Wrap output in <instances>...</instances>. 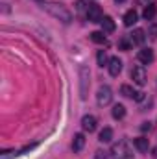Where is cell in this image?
<instances>
[{
	"label": "cell",
	"instance_id": "25",
	"mask_svg": "<svg viewBox=\"0 0 157 159\" xmlns=\"http://www.w3.org/2000/svg\"><path fill=\"white\" fill-rule=\"evenodd\" d=\"M154 156L157 157V148H154Z\"/></svg>",
	"mask_w": 157,
	"mask_h": 159
},
{
	"label": "cell",
	"instance_id": "9",
	"mask_svg": "<svg viewBox=\"0 0 157 159\" xmlns=\"http://www.w3.org/2000/svg\"><path fill=\"white\" fill-rule=\"evenodd\" d=\"M107 70H109L111 76H118L122 72V61L118 57H111L109 59V65H107Z\"/></svg>",
	"mask_w": 157,
	"mask_h": 159
},
{
	"label": "cell",
	"instance_id": "12",
	"mask_svg": "<svg viewBox=\"0 0 157 159\" xmlns=\"http://www.w3.org/2000/svg\"><path fill=\"white\" fill-rule=\"evenodd\" d=\"M144 39H146V35H144V30H141V28H137V30H133V34H129V41L133 44H142Z\"/></svg>",
	"mask_w": 157,
	"mask_h": 159
},
{
	"label": "cell",
	"instance_id": "8",
	"mask_svg": "<svg viewBox=\"0 0 157 159\" xmlns=\"http://www.w3.org/2000/svg\"><path fill=\"white\" fill-rule=\"evenodd\" d=\"M137 59H139L141 63H144V65L152 63V61H154V50H152V48H142V50H139Z\"/></svg>",
	"mask_w": 157,
	"mask_h": 159
},
{
	"label": "cell",
	"instance_id": "19",
	"mask_svg": "<svg viewBox=\"0 0 157 159\" xmlns=\"http://www.w3.org/2000/svg\"><path fill=\"white\" fill-rule=\"evenodd\" d=\"M113 139V129L111 128H104L102 131H100V141L102 143H109Z\"/></svg>",
	"mask_w": 157,
	"mask_h": 159
},
{
	"label": "cell",
	"instance_id": "7",
	"mask_svg": "<svg viewBox=\"0 0 157 159\" xmlns=\"http://www.w3.org/2000/svg\"><path fill=\"white\" fill-rule=\"evenodd\" d=\"M131 78L133 81L137 83V85H144L146 83V70H144V67H133V70H131Z\"/></svg>",
	"mask_w": 157,
	"mask_h": 159
},
{
	"label": "cell",
	"instance_id": "3",
	"mask_svg": "<svg viewBox=\"0 0 157 159\" xmlns=\"http://www.w3.org/2000/svg\"><path fill=\"white\" fill-rule=\"evenodd\" d=\"M91 74H89V69L87 67H79V93H81V98H87V91H89V85H91Z\"/></svg>",
	"mask_w": 157,
	"mask_h": 159
},
{
	"label": "cell",
	"instance_id": "16",
	"mask_svg": "<svg viewBox=\"0 0 157 159\" xmlns=\"http://www.w3.org/2000/svg\"><path fill=\"white\" fill-rule=\"evenodd\" d=\"M100 24H102V32H107V34L115 32V20H113L111 17H104V19L100 20Z\"/></svg>",
	"mask_w": 157,
	"mask_h": 159
},
{
	"label": "cell",
	"instance_id": "15",
	"mask_svg": "<svg viewBox=\"0 0 157 159\" xmlns=\"http://www.w3.org/2000/svg\"><path fill=\"white\" fill-rule=\"evenodd\" d=\"M137 20H139V13H137L135 9L126 11V15H124V24H126V26H133Z\"/></svg>",
	"mask_w": 157,
	"mask_h": 159
},
{
	"label": "cell",
	"instance_id": "17",
	"mask_svg": "<svg viewBox=\"0 0 157 159\" xmlns=\"http://www.w3.org/2000/svg\"><path fill=\"white\" fill-rule=\"evenodd\" d=\"M124 117H126V107H124L122 104H117V106L113 107V119L120 120V119H124Z\"/></svg>",
	"mask_w": 157,
	"mask_h": 159
},
{
	"label": "cell",
	"instance_id": "10",
	"mask_svg": "<svg viewBox=\"0 0 157 159\" xmlns=\"http://www.w3.org/2000/svg\"><path fill=\"white\" fill-rule=\"evenodd\" d=\"M96 122H98L96 117H92V115H85V117L81 119V126H83V129H85V131H89V133H91V131H94V129H96Z\"/></svg>",
	"mask_w": 157,
	"mask_h": 159
},
{
	"label": "cell",
	"instance_id": "1",
	"mask_svg": "<svg viewBox=\"0 0 157 159\" xmlns=\"http://www.w3.org/2000/svg\"><path fill=\"white\" fill-rule=\"evenodd\" d=\"M54 19H59L61 22H65V24H69L70 20H72V13L63 6V4H44L43 6Z\"/></svg>",
	"mask_w": 157,
	"mask_h": 159
},
{
	"label": "cell",
	"instance_id": "11",
	"mask_svg": "<svg viewBox=\"0 0 157 159\" xmlns=\"http://www.w3.org/2000/svg\"><path fill=\"white\" fill-rule=\"evenodd\" d=\"M133 144H135V148H137L141 154H146L148 148H150V141H148L146 137H137V139H133Z\"/></svg>",
	"mask_w": 157,
	"mask_h": 159
},
{
	"label": "cell",
	"instance_id": "18",
	"mask_svg": "<svg viewBox=\"0 0 157 159\" xmlns=\"http://www.w3.org/2000/svg\"><path fill=\"white\" fill-rule=\"evenodd\" d=\"M91 41H92V43H98V44H105V43H107L104 32H92V34H91Z\"/></svg>",
	"mask_w": 157,
	"mask_h": 159
},
{
	"label": "cell",
	"instance_id": "6",
	"mask_svg": "<svg viewBox=\"0 0 157 159\" xmlns=\"http://www.w3.org/2000/svg\"><path fill=\"white\" fill-rule=\"evenodd\" d=\"M120 93H122L124 96H128V98H133V100H137V102L144 100V93H141V91H135L131 85H122V87H120Z\"/></svg>",
	"mask_w": 157,
	"mask_h": 159
},
{
	"label": "cell",
	"instance_id": "26",
	"mask_svg": "<svg viewBox=\"0 0 157 159\" xmlns=\"http://www.w3.org/2000/svg\"><path fill=\"white\" fill-rule=\"evenodd\" d=\"M115 2H124V0H115Z\"/></svg>",
	"mask_w": 157,
	"mask_h": 159
},
{
	"label": "cell",
	"instance_id": "23",
	"mask_svg": "<svg viewBox=\"0 0 157 159\" xmlns=\"http://www.w3.org/2000/svg\"><path fill=\"white\" fill-rule=\"evenodd\" d=\"M141 129H142V131H150V129H152V122H144V124L141 126Z\"/></svg>",
	"mask_w": 157,
	"mask_h": 159
},
{
	"label": "cell",
	"instance_id": "4",
	"mask_svg": "<svg viewBox=\"0 0 157 159\" xmlns=\"http://www.w3.org/2000/svg\"><path fill=\"white\" fill-rule=\"evenodd\" d=\"M111 100H113V91H111V87L102 85V87L98 89V94H96V102H98V106L105 107V106L111 104Z\"/></svg>",
	"mask_w": 157,
	"mask_h": 159
},
{
	"label": "cell",
	"instance_id": "20",
	"mask_svg": "<svg viewBox=\"0 0 157 159\" xmlns=\"http://www.w3.org/2000/svg\"><path fill=\"white\" fill-rule=\"evenodd\" d=\"M98 65H100V67H104V65H109V61H107V56H105V52H104V50H100V52H98Z\"/></svg>",
	"mask_w": 157,
	"mask_h": 159
},
{
	"label": "cell",
	"instance_id": "24",
	"mask_svg": "<svg viewBox=\"0 0 157 159\" xmlns=\"http://www.w3.org/2000/svg\"><path fill=\"white\" fill-rule=\"evenodd\" d=\"M96 157H98V159H105V152L98 150V152H96Z\"/></svg>",
	"mask_w": 157,
	"mask_h": 159
},
{
	"label": "cell",
	"instance_id": "21",
	"mask_svg": "<svg viewBox=\"0 0 157 159\" xmlns=\"http://www.w3.org/2000/svg\"><path fill=\"white\" fill-rule=\"evenodd\" d=\"M131 44H133L131 41L120 39V43H118V48H120V50H129V48H131Z\"/></svg>",
	"mask_w": 157,
	"mask_h": 159
},
{
	"label": "cell",
	"instance_id": "5",
	"mask_svg": "<svg viewBox=\"0 0 157 159\" xmlns=\"http://www.w3.org/2000/svg\"><path fill=\"white\" fill-rule=\"evenodd\" d=\"M87 19H89V22H100L104 19L102 7L98 4H89L87 6Z\"/></svg>",
	"mask_w": 157,
	"mask_h": 159
},
{
	"label": "cell",
	"instance_id": "13",
	"mask_svg": "<svg viewBox=\"0 0 157 159\" xmlns=\"http://www.w3.org/2000/svg\"><path fill=\"white\" fill-rule=\"evenodd\" d=\"M155 13H157V4L150 2V4L144 7V11H142V17H144L146 20H154V19H155Z\"/></svg>",
	"mask_w": 157,
	"mask_h": 159
},
{
	"label": "cell",
	"instance_id": "22",
	"mask_svg": "<svg viewBox=\"0 0 157 159\" xmlns=\"http://www.w3.org/2000/svg\"><path fill=\"white\" fill-rule=\"evenodd\" d=\"M148 35H150L152 39H157V24H152V26L148 28Z\"/></svg>",
	"mask_w": 157,
	"mask_h": 159
},
{
	"label": "cell",
	"instance_id": "2",
	"mask_svg": "<svg viewBox=\"0 0 157 159\" xmlns=\"http://www.w3.org/2000/svg\"><path fill=\"white\" fill-rule=\"evenodd\" d=\"M111 157L113 159H129L133 157V150H131V146L128 144V141H118L115 143L113 146H111Z\"/></svg>",
	"mask_w": 157,
	"mask_h": 159
},
{
	"label": "cell",
	"instance_id": "14",
	"mask_svg": "<svg viewBox=\"0 0 157 159\" xmlns=\"http://www.w3.org/2000/svg\"><path fill=\"white\" fill-rule=\"evenodd\" d=\"M85 146V135L83 133H76L74 135V141H72V150L74 152H81Z\"/></svg>",
	"mask_w": 157,
	"mask_h": 159
}]
</instances>
